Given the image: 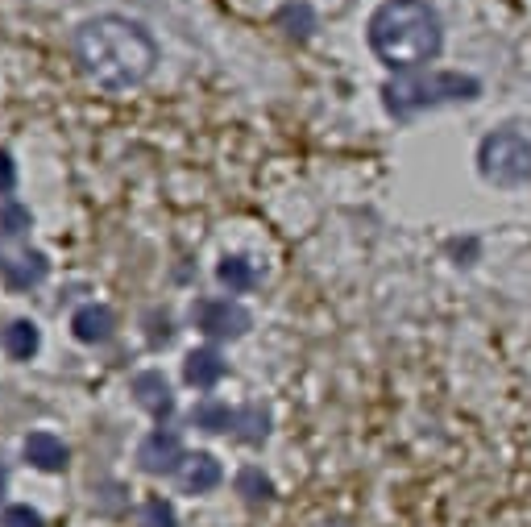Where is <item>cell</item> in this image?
Wrapping results in <instances>:
<instances>
[{"instance_id":"cell-1","label":"cell","mask_w":531,"mask_h":527,"mask_svg":"<svg viewBox=\"0 0 531 527\" xmlns=\"http://www.w3.org/2000/svg\"><path fill=\"white\" fill-rule=\"evenodd\" d=\"M75 63L96 88L129 92L154 75L158 46L129 17H92L75 30Z\"/></svg>"},{"instance_id":"cell-2","label":"cell","mask_w":531,"mask_h":527,"mask_svg":"<svg viewBox=\"0 0 531 527\" xmlns=\"http://www.w3.org/2000/svg\"><path fill=\"white\" fill-rule=\"evenodd\" d=\"M370 50L390 71H424L444 50V25L428 0H386L370 17Z\"/></svg>"},{"instance_id":"cell-3","label":"cell","mask_w":531,"mask_h":527,"mask_svg":"<svg viewBox=\"0 0 531 527\" xmlns=\"http://www.w3.org/2000/svg\"><path fill=\"white\" fill-rule=\"evenodd\" d=\"M482 92V83L461 71H415L403 79H390L382 88L386 113L395 117H415L424 108H440V104H457V100H473Z\"/></svg>"},{"instance_id":"cell-4","label":"cell","mask_w":531,"mask_h":527,"mask_svg":"<svg viewBox=\"0 0 531 527\" xmlns=\"http://www.w3.org/2000/svg\"><path fill=\"white\" fill-rule=\"evenodd\" d=\"M478 171L494 187H523V183H531V142L515 129H498V133L482 137Z\"/></svg>"},{"instance_id":"cell-5","label":"cell","mask_w":531,"mask_h":527,"mask_svg":"<svg viewBox=\"0 0 531 527\" xmlns=\"http://www.w3.org/2000/svg\"><path fill=\"white\" fill-rule=\"evenodd\" d=\"M195 324H200L204 337L212 341H225V337H241L249 328V312L233 299H208L195 308Z\"/></svg>"},{"instance_id":"cell-6","label":"cell","mask_w":531,"mask_h":527,"mask_svg":"<svg viewBox=\"0 0 531 527\" xmlns=\"http://www.w3.org/2000/svg\"><path fill=\"white\" fill-rule=\"evenodd\" d=\"M137 461H142L146 474H171V469L183 465V445H179V436L166 432V428L150 432V436L142 440V449H137Z\"/></svg>"},{"instance_id":"cell-7","label":"cell","mask_w":531,"mask_h":527,"mask_svg":"<svg viewBox=\"0 0 531 527\" xmlns=\"http://www.w3.org/2000/svg\"><path fill=\"white\" fill-rule=\"evenodd\" d=\"M21 453L34 469H42V474H59V469H67V445L59 436H50V432H30V436H25V445H21Z\"/></svg>"},{"instance_id":"cell-8","label":"cell","mask_w":531,"mask_h":527,"mask_svg":"<svg viewBox=\"0 0 531 527\" xmlns=\"http://www.w3.org/2000/svg\"><path fill=\"white\" fill-rule=\"evenodd\" d=\"M220 478H225V474H220V461L212 453H191L179 465V486L187 494H208V490L220 486Z\"/></svg>"},{"instance_id":"cell-9","label":"cell","mask_w":531,"mask_h":527,"mask_svg":"<svg viewBox=\"0 0 531 527\" xmlns=\"http://www.w3.org/2000/svg\"><path fill=\"white\" fill-rule=\"evenodd\" d=\"M133 395H137V403H142L150 415H158V420H166V415L175 411V395H171V386H166V378L158 370L137 374L133 378Z\"/></svg>"},{"instance_id":"cell-10","label":"cell","mask_w":531,"mask_h":527,"mask_svg":"<svg viewBox=\"0 0 531 527\" xmlns=\"http://www.w3.org/2000/svg\"><path fill=\"white\" fill-rule=\"evenodd\" d=\"M113 312L104 308V303H88V308H79L75 312V320H71V332L83 341V345H100V341H108L113 337Z\"/></svg>"},{"instance_id":"cell-11","label":"cell","mask_w":531,"mask_h":527,"mask_svg":"<svg viewBox=\"0 0 531 527\" xmlns=\"http://www.w3.org/2000/svg\"><path fill=\"white\" fill-rule=\"evenodd\" d=\"M225 357H220L216 349H195L187 353V362H183V378L191 386H200V391H208V386H216L220 378H225Z\"/></svg>"},{"instance_id":"cell-12","label":"cell","mask_w":531,"mask_h":527,"mask_svg":"<svg viewBox=\"0 0 531 527\" xmlns=\"http://www.w3.org/2000/svg\"><path fill=\"white\" fill-rule=\"evenodd\" d=\"M46 270H50V262H46L42 254H21L17 262H9V266H5V283H9L13 291L38 287V283L46 279Z\"/></svg>"},{"instance_id":"cell-13","label":"cell","mask_w":531,"mask_h":527,"mask_svg":"<svg viewBox=\"0 0 531 527\" xmlns=\"http://www.w3.org/2000/svg\"><path fill=\"white\" fill-rule=\"evenodd\" d=\"M38 345H42V337H38V328L30 320H13L5 328V353L17 357V362H30V357L38 353Z\"/></svg>"},{"instance_id":"cell-14","label":"cell","mask_w":531,"mask_h":527,"mask_svg":"<svg viewBox=\"0 0 531 527\" xmlns=\"http://www.w3.org/2000/svg\"><path fill=\"white\" fill-rule=\"evenodd\" d=\"M237 436L245 440V445H262V440L270 436V411L258 407V403L237 411Z\"/></svg>"},{"instance_id":"cell-15","label":"cell","mask_w":531,"mask_h":527,"mask_svg":"<svg viewBox=\"0 0 531 527\" xmlns=\"http://www.w3.org/2000/svg\"><path fill=\"white\" fill-rule=\"evenodd\" d=\"M195 424L204 432H229V428H237V411H229V403L208 399V403L195 407Z\"/></svg>"},{"instance_id":"cell-16","label":"cell","mask_w":531,"mask_h":527,"mask_svg":"<svg viewBox=\"0 0 531 527\" xmlns=\"http://www.w3.org/2000/svg\"><path fill=\"white\" fill-rule=\"evenodd\" d=\"M237 494L245 498V503H270V498H274V482L262 474V469H241V474H237Z\"/></svg>"},{"instance_id":"cell-17","label":"cell","mask_w":531,"mask_h":527,"mask_svg":"<svg viewBox=\"0 0 531 527\" xmlns=\"http://www.w3.org/2000/svg\"><path fill=\"white\" fill-rule=\"evenodd\" d=\"M216 279L220 283H225L229 291H249V287H254V266H249L245 258H225V262H220L216 266Z\"/></svg>"},{"instance_id":"cell-18","label":"cell","mask_w":531,"mask_h":527,"mask_svg":"<svg viewBox=\"0 0 531 527\" xmlns=\"http://www.w3.org/2000/svg\"><path fill=\"white\" fill-rule=\"evenodd\" d=\"M278 25H287L291 38H307V34L316 30V17H312V9H307V5H287L283 13H278Z\"/></svg>"},{"instance_id":"cell-19","label":"cell","mask_w":531,"mask_h":527,"mask_svg":"<svg viewBox=\"0 0 531 527\" xmlns=\"http://www.w3.org/2000/svg\"><path fill=\"white\" fill-rule=\"evenodd\" d=\"M142 527H179L175 507L166 503V498H150V503L142 507Z\"/></svg>"},{"instance_id":"cell-20","label":"cell","mask_w":531,"mask_h":527,"mask_svg":"<svg viewBox=\"0 0 531 527\" xmlns=\"http://www.w3.org/2000/svg\"><path fill=\"white\" fill-rule=\"evenodd\" d=\"M0 229H5L9 237H21L25 229H30V212H25L21 204H5L0 208Z\"/></svg>"},{"instance_id":"cell-21","label":"cell","mask_w":531,"mask_h":527,"mask_svg":"<svg viewBox=\"0 0 531 527\" xmlns=\"http://www.w3.org/2000/svg\"><path fill=\"white\" fill-rule=\"evenodd\" d=\"M5 527H46L42 515L34 507H9L5 511Z\"/></svg>"},{"instance_id":"cell-22","label":"cell","mask_w":531,"mask_h":527,"mask_svg":"<svg viewBox=\"0 0 531 527\" xmlns=\"http://www.w3.org/2000/svg\"><path fill=\"white\" fill-rule=\"evenodd\" d=\"M17 187V166L9 154H0V191H13Z\"/></svg>"},{"instance_id":"cell-23","label":"cell","mask_w":531,"mask_h":527,"mask_svg":"<svg viewBox=\"0 0 531 527\" xmlns=\"http://www.w3.org/2000/svg\"><path fill=\"white\" fill-rule=\"evenodd\" d=\"M0 486H5V469H0Z\"/></svg>"}]
</instances>
